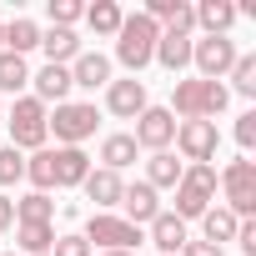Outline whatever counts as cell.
Segmentation results:
<instances>
[{
    "mask_svg": "<svg viewBox=\"0 0 256 256\" xmlns=\"http://www.w3.org/2000/svg\"><path fill=\"white\" fill-rule=\"evenodd\" d=\"M226 100H231V90L221 80L191 76V80H176L171 86V116H181V120H211V116L226 110Z\"/></svg>",
    "mask_w": 256,
    "mask_h": 256,
    "instance_id": "6da1fadb",
    "label": "cell"
},
{
    "mask_svg": "<svg viewBox=\"0 0 256 256\" xmlns=\"http://www.w3.org/2000/svg\"><path fill=\"white\" fill-rule=\"evenodd\" d=\"M156 40H161V26L151 20V16H126L120 20V30H116V60L126 66V70H146L151 60H156Z\"/></svg>",
    "mask_w": 256,
    "mask_h": 256,
    "instance_id": "7a4b0ae2",
    "label": "cell"
},
{
    "mask_svg": "<svg viewBox=\"0 0 256 256\" xmlns=\"http://www.w3.org/2000/svg\"><path fill=\"white\" fill-rule=\"evenodd\" d=\"M46 120H50V110L36 100V96H20L16 106H10V116H6V126H10V146L16 151H46Z\"/></svg>",
    "mask_w": 256,
    "mask_h": 256,
    "instance_id": "3957f363",
    "label": "cell"
},
{
    "mask_svg": "<svg viewBox=\"0 0 256 256\" xmlns=\"http://www.w3.org/2000/svg\"><path fill=\"white\" fill-rule=\"evenodd\" d=\"M216 181H221V191H226V211H231L236 221H246V216L256 211V161H251V156H236Z\"/></svg>",
    "mask_w": 256,
    "mask_h": 256,
    "instance_id": "277c9868",
    "label": "cell"
},
{
    "mask_svg": "<svg viewBox=\"0 0 256 256\" xmlns=\"http://www.w3.org/2000/svg\"><path fill=\"white\" fill-rule=\"evenodd\" d=\"M96 106H86V100H60L56 106V116L46 120V131H56V141L60 146H80V141H90L96 136Z\"/></svg>",
    "mask_w": 256,
    "mask_h": 256,
    "instance_id": "5b68a950",
    "label": "cell"
},
{
    "mask_svg": "<svg viewBox=\"0 0 256 256\" xmlns=\"http://www.w3.org/2000/svg\"><path fill=\"white\" fill-rule=\"evenodd\" d=\"M80 236L96 241V246H106V251H136L141 246V226H131L126 216H110V211H96Z\"/></svg>",
    "mask_w": 256,
    "mask_h": 256,
    "instance_id": "8992f818",
    "label": "cell"
},
{
    "mask_svg": "<svg viewBox=\"0 0 256 256\" xmlns=\"http://www.w3.org/2000/svg\"><path fill=\"white\" fill-rule=\"evenodd\" d=\"M236 40L231 36H201V40H191V66L201 70V80H221L231 66H236Z\"/></svg>",
    "mask_w": 256,
    "mask_h": 256,
    "instance_id": "52a82bcc",
    "label": "cell"
},
{
    "mask_svg": "<svg viewBox=\"0 0 256 256\" xmlns=\"http://www.w3.org/2000/svg\"><path fill=\"white\" fill-rule=\"evenodd\" d=\"M176 146H181V156L191 166H211L216 161V146H221L216 120H176Z\"/></svg>",
    "mask_w": 256,
    "mask_h": 256,
    "instance_id": "ba28073f",
    "label": "cell"
},
{
    "mask_svg": "<svg viewBox=\"0 0 256 256\" xmlns=\"http://www.w3.org/2000/svg\"><path fill=\"white\" fill-rule=\"evenodd\" d=\"M136 146H146V151H166L171 141H176V116L166 110V106H146L141 116H136V136H131Z\"/></svg>",
    "mask_w": 256,
    "mask_h": 256,
    "instance_id": "9c48e42d",
    "label": "cell"
},
{
    "mask_svg": "<svg viewBox=\"0 0 256 256\" xmlns=\"http://www.w3.org/2000/svg\"><path fill=\"white\" fill-rule=\"evenodd\" d=\"M106 106H110V116H120V120H136L141 110H146V80H110L106 86Z\"/></svg>",
    "mask_w": 256,
    "mask_h": 256,
    "instance_id": "30bf717a",
    "label": "cell"
},
{
    "mask_svg": "<svg viewBox=\"0 0 256 256\" xmlns=\"http://www.w3.org/2000/svg\"><path fill=\"white\" fill-rule=\"evenodd\" d=\"M120 206H126V221L131 226H151L156 216H161V196H156V186H146V181H131L120 191Z\"/></svg>",
    "mask_w": 256,
    "mask_h": 256,
    "instance_id": "8fae6325",
    "label": "cell"
},
{
    "mask_svg": "<svg viewBox=\"0 0 256 256\" xmlns=\"http://www.w3.org/2000/svg\"><path fill=\"white\" fill-rule=\"evenodd\" d=\"M70 86H80V90L110 86V60H106L100 50H80V56L70 60Z\"/></svg>",
    "mask_w": 256,
    "mask_h": 256,
    "instance_id": "7c38bea8",
    "label": "cell"
},
{
    "mask_svg": "<svg viewBox=\"0 0 256 256\" xmlns=\"http://www.w3.org/2000/svg\"><path fill=\"white\" fill-rule=\"evenodd\" d=\"M50 166H56V186H80L90 176V156L80 146H56L50 151Z\"/></svg>",
    "mask_w": 256,
    "mask_h": 256,
    "instance_id": "4fadbf2b",
    "label": "cell"
},
{
    "mask_svg": "<svg viewBox=\"0 0 256 256\" xmlns=\"http://www.w3.org/2000/svg\"><path fill=\"white\" fill-rule=\"evenodd\" d=\"M80 191H86V196H90L100 211H110V206H120V191H126V181H120L116 171H106V166H100V171H90V176L80 181Z\"/></svg>",
    "mask_w": 256,
    "mask_h": 256,
    "instance_id": "5bb4252c",
    "label": "cell"
},
{
    "mask_svg": "<svg viewBox=\"0 0 256 256\" xmlns=\"http://www.w3.org/2000/svg\"><path fill=\"white\" fill-rule=\"evenodd\" d=\"M151 241H156V251H161V256H181V246H186L191 236H186V221H181V216L161 211V216L151 221Z\"/></svg>",
    "mask_w": 256,
    "mask_h": 256,
    "instance_id": "9a60e30c",
    "label": "cell"
},
{
    "mask_svg": "<svg viewBox=\"0 0 256 256\" xmlns=\"http://www.w3.org/2000/svg\"><path fill=\"white\" fill-rule=\"evenodd\" d=\"M191 16H196V26L206 36H226L236 26V6L231 0H201V6H191Z\"/></svg>",
    "mask_w": 256,
    "mask_h": 256,
    "instance_id": "2e32d148",
    "label": "cell"
},
{
    "mask_svg": "<svg viewBox=\"0 0 256 256\" xmlns=\"http://www.w3.org/2000/svg\"><path fill=\"white\" fill-rule=\"evenodd\" d=\"M40 50H46V66H66V60H76V56H80V36H76V30L50 26V30H40Z\"/></svg>",
    "mask_w": 256,
    "mask_h": 256,
    "instance_id": "e0dca14e",
    "label": "cell"
},
{
    "mask_svg": "<svg viewBox=\"0 0 256 256\" xmlns=\"http://www.w3.org/2000/svg\"><path fill=\"white\" fill-rule=\"evenodd\" d=\"M156 60L176 76V70H186L191 66V36H176V30H161V40H156Z\"/></svg>",
    "mask_w": 256,
    "mask_h": 256,
    "instance_id": "ac0fdd59",
    "label": "cell"
},
{
    "mask_svg": "<svg viewBox=\"0 0 256 256\" xmlns=\"http://www.w3.org/2000/svg\"><path fill=\"white\" fill-rule=\"evenodd\" d=\"M30 80H36V100H40V106H46V100L60 106V100L70 96V66H46V70L30 76Z\"/></svg>",
    "mask_w": 256,
    "mask_h": 256,
    "instance_id": "d6986e66",
    "label": "cell"
},
{
    "mask_svg": "<svg viewBox=\"0 0 256 256\" xmlns=\"http://www.w3.org/2000/svg\"><path fill=\"white\" fill-rule=\"evenodd\" d=\"M136 151H141V146L126 136V131H116V136L100 141V161H106V171H116V176H120L126 166H136Z\"/></svg>",
    "mask_w": 256,
    "mask_h": 256,
    "instance_id": "ffe728a7",
    "label": "cell"
},
{
    "mask_svg": "<svg viewBox=\"0 0 256 256\" xmlns=\"http://www.w3.org/2000/svg\"><path fill=\"white\" fill-rule=\"evenodd\" d=\"M181 171H186V166H181L171 151H151V161H146V186H156V191H161V186H181Z\"/></svg>",
    "mask_w": 256,
    "mask_h": 256,
    "instance_id": "44dd1931",
    "label": "cell"
},
{
    "mask_svg": "<svg viewBox=\"0 0 256 256\" xmlns=\"http://www.w3.org/2000/svg\"><path fill=\"white\" fill-rule=\"evenodd\" d=\"M50 216H56V201L46 191H30V196L16 201V221L20 226H50Z\"/></svg>",
    "mask_w": 256,
    "mask_h": 256,
    "instance_id": "7402d4cb",
    "label": "cell"
},
{
    "mask_svg": "<svg viewBox=\"0 0 256 256\" xmlns=\"http://www.w3.org/2000/svg\"><path fill=\"white\" fill-rule=\"evenodd\" d=\"M36 46H40V26L26 20V16H16V20L6 26V50H10V56H26V50H36Z\"/></svg>",
    "mask_w": 256,
    "mask_h": 256,
    "instance_id": "603a6c76",
    "label": "cell"
},
{
    "mask_svg": "<svg viewBox=\"0 0 256 256\" xmlns=\"http://www.w3.org/2000/svg\"><path fill=\"white\" fill-rule=\"evenodd\" d=\"M201 241H211V246H221V241H231L236 236V216L226 211V206H206V216H201Z\"/></svg>",
    "mask_w": 256,
    "mask_h": 256,
    "instance_id": "cb8c5ba5",
    "label": "cell"
},
{
    "mask_svg": "<svg viewBox=\"0 0 256 256\" xmlns=\"http://www.w3.org/2000/svg\"><path fill=\"white\" fill-rule=\"evenodd\" d=\"M120 20H126V10L116 6V0H96V6L86 10V26H90L96 36H116V30H120Z\"/></svg>",
    "mask_w": 256,
    "mask_h": 256,
    "instance_id": "d4e9b609",
    "label": "cell"
},
{
    "mask_svg": "<svg viewBox=\"0 0 256 256\" xmlns=\"http://www.w3.org/2000/svg\"><path fill=\"white\" fill-rule=\"evenodd\" d=\"M206 206H211V196H201L196 186H186V181H181V186H176V211H171V216H181V221H201V216H206Z\"/></svg>",
    "mask_w": 256,
    "mask_h": 256,
    "instance_id": "484cf974",
    "label": "cell"
},
{
    "mask_svg": "<svg viewBox=\"0 0 256 256\" xmlns=\"http://www.w3.org/2000/svg\"><path fill=\"white\" fill-rule=\"evenodd\" d=\"M30 86V70H26V56H10V50H0V90H20Z\"/></svg>",
    "mask_w": 256,
    "mask_h": 256,
    "instance_id": "4316f807",
    "label": "cell"
},
{
    "mask_svg": "<svg viewBox=\"0 0 256 256\" xmlns=\"http://www.w3.org/2000/svg\"><path fill=\"white\" fill-rule=\"evenodd\" d=\"M26 181H30L36 191H50V186H56V166H50V151H36V156L26 161Z\"/></svg>",
    "mask_w": 256,
    "mask_h": 256,
    "instance_id": "83f0119b",
    "label": "cell"
},
{
    "mask_svg": "<svg viewBox=\"0 0 256 256\" xmlns=\"http://www.w3.org/2000/svg\"><path fill=\"white\" fill-rule=\"evenodd\" d=\"M50 246H56L50 226H20V251L26 256H50Z\"/></svg>",
    "mask_w": 256,
    "mask_h": 256,
    "instance_id": "f1b7e54d",
    "label": "cell"
},
{
    "mask_svg": "<svg viewBox=\"0 0 256 256\" xmlns=\"http://www.w3.org/2000/svg\"><path fill=\"white\" fill-rule=\"evenodd\" d=\"M226 76H231V86H236L241 96H256V56H236V66H231Z\"/></svg>",
    "mask_w": 256,
    "mask_h": 256,
    "instance_id": "f546056e",
    "label": "cell"
},
{
    "mask_svg": "<svg viewBox=\"0 0 256 256\" xmlns=\"http://www.w3.org/2000/svg\"><path fill=\"white\" fill-rule=\"evenodd\" d=\"M181 181H186V186H196L201 196H216V186H221V181H216V166H186V171H181Z\"/></svg>",
    "mask_w": 256,
    "mask_h": 256,
    "instance_id": "4dcf8cb0",
    "label": "cell"
},
{
    "mask_svg": "<svg viewBox=\"0 0 256 256\" xmlns=\"http://www.w3.org/2000/svg\"><path fill=\"white\" fill-rule=\"evenodd\" d=\"M20 176H26V156L16 146H6V151H0V186H16Z\"/></svg>",
    "mask_w": 256,
    "mask_h": 256,
    "instance_id": "1f68e13d",
    "label": "cell"
},
{
    "mask_svg": "<svg viewBox=\"0 0 256 256\" xmlns=\"http://www.w3.org/2000/svg\"><path fill=\"white\" fill-rule=\"evenodd\" d=\"M80 16H86V6H80V0H50V26L70 30V26H76Z\"/></svg>",
    "mask_w": 256,
    "mask_h": 256,
    "instance_id": "d6a6232c",
    "label": "cell"
},
{
    "mask_svg": "<svg viewBox=\"0 0 256 256\" xmlns=\"http://www.w3.org/2000/svg\"><path fill=\"white\" fill-rule=\"evenodd\" d=\"M50 256H90V241L86 236H56Z\"/></svg>",
    "mask_w": 256,
    "mask_h": 256,
    "instance_id": "836d02e7",
    "label": "cell"
},
{
    "mask_svg": "<svg viewBox=\"0 0 256 256\" xmlns=\"http://www.w3.org/2000/svg\"><path fill=\"white\" fill-rule=\"evenodd\" d=\"M236 146H241V151H251V146H256V110L236 116Z\"/></svg>",
    "mask_w": 256,
    "mask_h": 256,
    "instance_id": "e575fe53",
    "label": "cell"
},
{
    "mask_svg": "<svg viewBox=\"0 0 256 256\" xmlns=\"http://www.w3.org/2000/svg\"><path fill=\"white\" fill-rule=\"evenodd\" d=\"M176 10H181V0H146V10H141V16H151L156 26H161V20L171 26V16H176Z\"/></svg>",
    "mask_w": 256,
    "mask_h": 256,
    "instance_id": "d590c367",
    "label": "cell"
},
{
    "mask_svg": "<svg viewBox=\"0 0 256 256\" xmlns=\"http://www.w3.org/2000/svg\"><path fill=\"white\" fill-rule=\"evenodd\" d=\"M231 241H241V251H246V256H256V221H251V216H246V221H236V236H231Z\"/></svg>",
    "mask_w": 256,
    "mask_h": 256,
    "instance_id": "8d00e7d4",
    "label": "cell"
},
{
    "mask_svg": "<svg viewBox=\"0 0 256 256\" xmlns=\"http://www.w3.org/2000/svg\"><path fill=\"white\" fill-rule=\"evenodd\" d=\"M181 256H226L221 246H211V241H186L181 246Z\"/></svg>",
    "mask_w": 256,
    "mask_h": 256,
    "instance_id": "74e56055",
    "label": "cell"
},
{
    "mask_svg": "<svg viewBox=\"0 0 256 256\" xmlns=\"http://www.w3.org/2000/svg\"><path fill=\"white\" fill-rule=\"evenodd\" d=\"M10 226H16V201L0 191V231H10Z\"/></svg>",
    "mask_w": 256,
    "mask_h": 256,
    "instance_id": "f35d334b",
    "label": "cell"
},
{
    "mask_svg": "<svg viewBox=\"0 0 256 256\" xmlns=\"http://www.w3.org/2000/svg\"><path fill=\"white\" fill-rule=\"evenodd\" d=\"M106 256H136V251H106Z\"/></svg>",
    "mask_w": 256,
    "mask_h": 256,
    "instance_id": "ab89813d",
    "label": "cell"
},
{
    "mask_svg": "<svg viewBox=\"0 0 256 256\" xmlns=\"http://www.w3.org/2000/svg\"><path fill=\"white\" fill-rule=\"evenodd\" d=\"M0 46H6V26H0Z\"/></svg>",
    "mask_w": 256,
    "mask_h": 256,
    "instance_id": "60d3db41",
    "label": "cell"
},
{
    "mask_svg": "<svg viewBox=\"0 0 256 256\" xmlns=\"http://www.w3.org/2000/svg\"><path fill=\"white\" fill-rule=\"evenodd\" d=\"M0 126H6V116H0Z\"/></svg>",
    "mask_w": 256,
    "mask_h": 256,
    "instance_id": "b9f144b4",
    "label": "cell"
}]
</instances>
